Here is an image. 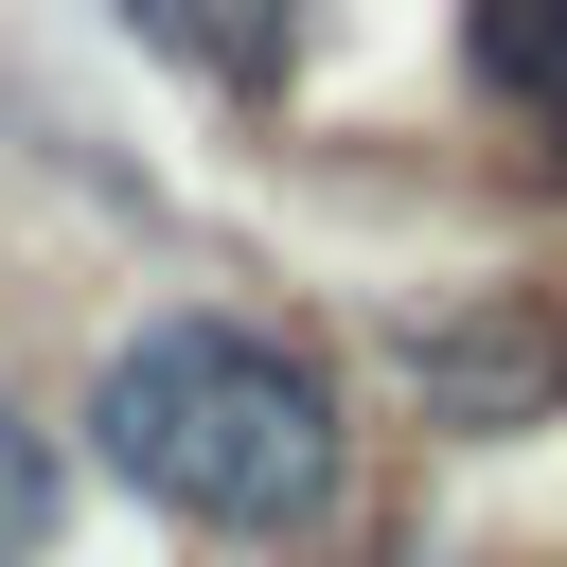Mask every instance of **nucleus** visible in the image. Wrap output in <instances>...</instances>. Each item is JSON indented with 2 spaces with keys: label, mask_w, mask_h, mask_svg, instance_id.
I'll return each mask as SVG.
<instances>
[{
  "label": "nucleus",
  "mask_w": 567,
  "mask_h": 567,
  "mask_svg": "<svg viewBox=\"0 0 567 567\" xmlns=\"http://www.w3.org/2000/svg\"><path fill=\"white\" fill-rule=\"evenodd\" d=\"M89 443H106L159 514L248 532V549L337 532V496H354L337 372H319L301 337H266V319H142V337L106 354V390H89Z\"/></svg>",
  "instance_id": "nucleus-1"
},
{
  "label": "nucleus",
  "mask_w": 567,
  "mask_h": 567,
  "mask_svg": "<svg viewBox=\"0 0 567 567\" xmlns=\"http://www.w3.org/2000/svg\"><path fill=\"white\" fill-rule=\"evenodd\" d=\"M408 390H425V425H461V443H496V425H532L549 390H567V319H425L408 337Z\"/></svg>",
  "instance_id": "nucleus-2"
},
{
  "label": "nucleus",
  "mask_w": 567,
  "mask_h": 567,
  "mask_svg": "<svg viewBox=\"0 0 567 567\" xmlns=\"http://www.w3.org/2000/svg\"><path fill=\"white\" fill-rule=\"evenodd\" d=\"M461 53L532 142H567V0H461Z\"/></svg>",
  "instance_id": "nucleus-3"
},
{
  "label": "nucleus",
  "mask_w": 567,
  "mask_h": 567,
  "mask_svg": "<svg viewBox=\"0 0 567 567\" xmlns=\"http://www.w3.org/2000/svg\"><path fill=\"white\" fill-rule=\"evenodd\" d=\"M159 35H177L195 71H230V89H266V71H284V35H301V0H159Z\"/></svg>",
  "instance_id": "nucleus-4"
},
{
  "label": "nucleus",
  "mask_w": 567,
  "mask_h": 567,
  "mask_svg": "<svg viewBox=\"0 0 567 567\" xmlns=\"http://www.w3.org/2000/svg\"><path fill=\"white\" fill-rule=\"evenodd\" d=\"M35 549H53V443L0 408V567H35Z\"/></svg>",
  "instance_id": "nucleus-5"
}]
</instances>
